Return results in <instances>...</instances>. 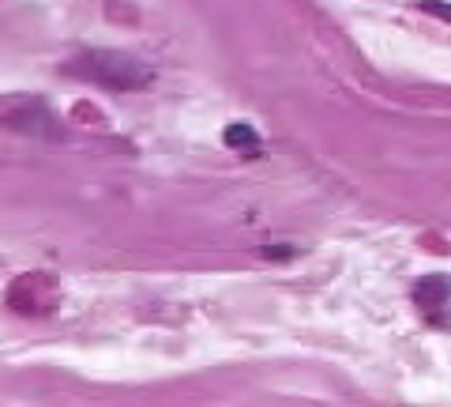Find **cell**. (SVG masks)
<instances>
[{
  "mask_svg": "<svg viewBox=\"0 0 451 407\" xmlns=\"http://www.w3.org/2000/svg\"><path fill=\"white\" fill-rule=\"evenodd\" d=\"M418 8L436 16V19H444V23H451V4H444V0H418Z\"/></svg>",
  "mask_w": 451,
  "mask_h": 407,
  "instance_id": "cell-4",
  "label": "cell"
},
{
  "mask_svg": "<svg viewBox=\"0 0 451 407\" xmlns=\"http://www.w3.org/2000/svg\"><path fill=\"white\" fill-rule=\"evenodd\" d=\"M75 76H87L102 87H113V91H136V87H147L151 83V68L128 53H105V49H95V53H83L72 64Z\"/></svg>",
  "mask_w": 451,
  "mask_h": 407,
  "instance_id": "cell-1",
  "label": "cell"
},
{
  "mask_svg": "<svg viewBox=\"0 0 451 407\" xmlns=\"http://www.w3.org/2000/svg\"><path fill=\"white\" fill-rule=\"evenodd\" d=\"M226 143H230V148H248V143H256V133H252L248 125H230L226 128Z\"/></svg>",
  "mask_w": 451,
  "mask_h": 407,
  "instance_id": "cell-3",
  "label": "cell"
},
{
  "mask_svg": "<svg viewBox=\"0 0 451 407\" xmlns=\"http://www.w3.org/2000/svg\"><path fill=\"white\" fill-rule=\"evenodd\" d=\"M263 257H278V260H286V257H290V249H286V245H278V249H263Z\"/></svg>",
  "mask_w": 451,
  "mask_h": 407,
  "instance_id": "cell-5",
  "label": "cell"
},
{
  "mask_svg": "<svg viewBox=\"0 0 451 407\" xmlns=\"http://www.w3.org/2000/svg\"><path fill=\"white\" fill-rule=\"evenodd\" d=\"M447 298H451V279L447 275H425V279L414 287V302L421 309H429V313L444 309Z\"/></svg>",
  "mask_w": 451,
  "mask_h": 407,
  "instance_id": "cell-2",
  "label": "cell"
}]
</instances>
